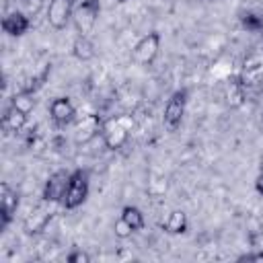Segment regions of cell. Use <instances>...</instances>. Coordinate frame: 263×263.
<instances>
[{"label":"cell","mask_w":263,"mask_h":263,"mask_svg":"<svg viewBox=\"0 0 263 263\" xmlns=\"http://www.w3.org/2000/svg\"><path fill=\"white\" fill-rule=\"evenodd\" d=\"M121 218L134 228V232H138V230H142V228L146 226V218H144L142 210L136 208V205H125V208L121 210Z\"/></svg>","instance_id":"2e32d148"},{"label":"cell","mask_w":263,"mask_h":263,"mask_svg":"<svg viewBox=\"0 0 263 263\" xmlns=\"http://www.w3.org/2000/svg\"><path fill=\"white\" fill-rule=\"evenodd\" d=\"M261 171H263V164H261Z\"/></svg>","instance_id":"484cf974"},{"label":"cell","mask_w":263,"mask_h":263,"mask_svg":"<svg viewBox=\"0 0 263 263\" xmlns=\"http://www.w3.org/2000/svg\"><path fill=\"white\" fill-rule=\"evenodd\" d=\"M228 103L232 105V107H238L240 103H242V99H245V90H242V84L238 82V80H234V82H230V86H228Z\"/></svg>","instance_id":"ac0fdd59"},{"label":"cell","mask_w":263,"mask_h":263,"mask_svg":"<svg viewBox=\"0 0 263 263\" xmlns=\"http://www.w3.org/2000/svg\"><path fill=\"white\" fill-rule=\"evenodd\" d=\"M113 232H115L117 238L125 240V238H129V236L134 234V228H132L123 218H119V220H115V224H113Z\"/></svg>","instance_id":"ffe728a7"},{"label":"cell","mask_w":263,"mask_h":263,"mask_svg":"<svg viewBox=\"0 0 263 263\" xmlns=\"http://www.w3.org/2000/svg\"><path fill=\"white\" fill-rule=\"evenodd\" d=\"M49 220H51V212H49V208H45V205H37V208L25 218V222H23V230H25L27 234H39L41 230H45V226L49 224Z\"/></svg>","instance_id":"7c38bea8"},{"label":"cell","mask_w":263,"mask_h":263,"mask_svg":"<svg viewBox=\"0 0 263 263\" xmlns=\"http://www.w3.org/2000/svg\"><path fill=\"white\" fill-rule=\"evenodd\" d=\"M117 2H129V0H117Z\"/></svg>","instance_id":"cb8c5ba5"},{"label":"cell","mask_w":263,"mask_h":263,"mask_svg":"<svg viewBox=\"0 0 263 263\" xmlns=\"http://www.w3.org/2000/svg\"><path fill=\"white\" fill-rule=\"evenodd\" d=\"M74 2L76 0H49L47 4V23L53 29H66L72 14H74Z\"/></svg>","instance_id":"52a82bcc"},{"label":"cell","mask_w":263,"mask_h":263,"mask_svg":"<svg viewBox=\"0 0 263 263\" xmlns=\"http://www.w3.org/2000/svg\"><path fill=\"white\" fill-rule=\"evenodd\" d=\"M31 27V21L27 14H23L21 10H14V12H8L4 18H2V31L10 37H21L29 31Z\"/></svg>","instance_id":"8fae6325"},{"label":"cell","mask_w":263,"mask_h":263,"mask_svg":"<svg viewBox=\"0 0 263 263\" xmlns=\"http://www.w3.org/2000/svg\"><path fill=\"white\" fill-rule=\"evenodd\" d=\"M70 175L72 173H68L64 168L49 175V179L43 185V201L45 203H62L64 193H66L68 183H70Z\"/></svg>","instance_id":"8992f818"},{"label":"cell","mask_w":263,"mask_h":263,"mask_svg":"<svg viewBox=\"0 0 263 263\" xmlns=\"http://www.w3.org/2000/svg\"><path fill=\"white\" fill-rule=\"evenodd\" d=\"M160 49V33L158 31H150L148 35H144L132 49V60L138 66H150Z\"/></svg>","instance_id":"5b68a950"},{"label":"cell","mask_w":263,"mask_h":263,"mask_svg":"<svg viewBox=\"0 0 263 263\" xmlns=\"http://www.w3.org/2000/svg\"><path fill=\"white\" fill-rule=\"evenodd\" d=\"M185 107H187V90L179 88L168 97V101L164 105L162 121H164L168 132H177L179 129V125L183 121V115H185Z\"/></svg>","instance_id":"277c9868"},{"label":"cell","mask_w":263,"mask_h":263,"mask_svg":"<svg viewBox=\"0 0 263 263\" xmlns=\"http://www.w3.org/2000/svg\"><path fill=\"white\" fill-rule=\"evenodd\" d=\"M242 27L247 29V31H251V33H259V31H263V21L257 16V14H242Z\"/></svg>","instance_id":"d6986e66"},{"label":"cell","mask_w":263,"mask_h":263,"mask_svg":"<svg viewBox=\"0 0 263 263\" xmlns=\"http://www.w3.org/2000/svg\"><path fill=\"white\" fill-rule=\"evenodd\" d=\"M10 105L16 107L18 111H23V113L29 115V113L35 109V97H33V90H21V92H16V95L10 99Z\"/></svg>","instance_id":"e0dca14e"},{"label":"cell","mask_w":263,"mask_h":263,"mask_svg":"<svg viewBox=\"0 0 263 263\" xmlns=\"http://www.w3.org/2000/svg\"><path fill=\"white\" fill-rule=\"evenodd\" d=\"M99 12H101V2L99 0H82L74 8L72 21H74V27H76L78 35H88L92 31V27L97 25Z\"/></svg>","instance_id":"3957f363"},{"label":"cell","mask_w":263,"mask_h":263,"mask_svg":"<svg viewBox=\"0 0 263 263\" xmlns=\"http://www.w3.org/2000/svg\"><path fill=\"white\" fill-rule=\"evenodd\" d=\"M255 189H257V193L259 195H263V171L257 175V179H255Z\"/></svg>","instance_id":"603a6c76"},{"label":"cell","mask_w":263,"mask_h":263,"mask_svg":"<svg viewBox=\"0 0 263 263\" xmlns=\"http://www.w3.org/2000/svg\"><path fill=\"white\" fill-rule=\"evenodd\" d=\"M103 121L105 119H101L99 115H84L82 117V121H78L76 125H74V142L80 146H84V144H88L90 140H95L97 136H101V132H103Z\"/></svg>","instance_id":"ba28073f"},{"label":"cell","mask_w":263,"mask_h":263,"mask_svg":"<svg viewBox=\"0 0 263 263\" xmlns=\"http://www.w3.org/2000/svg\"><path fill=\"white\" fill-rule=\"evenodd\" d=\"M134 127H136V121L132 115H115L103 121L101 138L109 150H119L127 144Z\"/></svg>","instance_id":"6da1fadb"},{"label":"cell","mask_w":263,"mask_h":263,"mask_svg":"<svg viewBox=\"0 0 263 263\" xmlns=\"http://www.w3.org/2000/svg\"><path fill=\"white\" fill-rule=\"evenodd\" d=\"M210 2H220V0H210Z\"/></svg>","instance_id":"d4e9b609"},{"label":"cell","mask_w":263,"mask_h":263,"mask_svg":"<svg viewBox=\"0 0 263 263\" xmlns=\"http://www.w3.org/2000/svg\"><path fill=\"white\" fill-rule=\"evenodd\" d=\"M162 230L168 234H183L187 230V216L181 210H173L162 222Z\"/></svg>","instance_id":"9a60e30c"},{"label":"cell","mask_w":263,"mask_h":263,"mask_svg":"<svg viewBox=\"0 0 263 263\" xmlns=\"http://www.w3.org/2000/svg\"><path fill=\"white\" fill-rule=\"evenodd\" d=\"M86 197H88V173L78 168L70 175V183L64 193L62 205L66 210H76L86 201Z\"/></svg>","instance_id":"7a4b0ae2"},{"label":"cell","mask_w":263,"mask_h":263,"mask_svg":"<svg viewBox=\"0 0 263 263\" xmlns=\"http://www.w3.org/2000/svg\"><path fill=\"white\" fill-rule=\"evenodd\" d=\"M72 53L80 62H88L95 58V45L88 39V35H76V39L72 41Z\"/></svg>","instance_id":"5bb4252c"},{"label":"cell","mask_w":263,"mask_h":263,"mask_svg":"<svg viewBox=\"0 0 263 263\" xmlns=\"http://www.w3.org/2000/svg\"><path fill=\"white\" fill-rule=\"evenodd\" d=\"M68 263H90V255L86 251H80V249H74L72 253H68L66 257Z\"/></svg>","instance_id":"44dd1931"},{"label":"cell","mask_w":263,"mask_h":263,"mask_svg":"<svg viewBox=\"0 0 263 263\" xmlns=\"http://www.w3.org/2000/svg\"><path fill=\"white\" fill-rule=\"evenodd\" d=\"M236 261H263V251H257V253H247V255H240Z\"/></svg>","instance_id":"7402d4cb"},{"label":"cell","mask_w":263,"mask_h":263,"mask_svg":"<svg viewBox=\"0 0 263 263\" xmlns=\"http://www.w3.org/2000/svg\"><path fill=\"white\" fill-rule=\"evenodd\" d=\"M16 208H18V193L8 183H2L0 187V228L2 230L12 222Z\"/></svg>","instance_id":"9c48e42d"},{"label":"cell","mask_w":263,"mask_h":263,"mask_svg":"<svg viewBox=\"0 0 263 263\" xmlns=\"http://www.w3.org/2000/svg\"><path fill=\"white\" fill-rule=\"evenodd\" d=\"M49 115L53 119V123L58 127H66L68 123H72L76 119V107L72 105L70 99L66 97H55L49 103Z\"/></svg>","instance_id":"30bf717a"},{"label":"cell","mask_w":263,"mask_h":263,"mask_svg":"<svg viewBox=\"0 0 263 263\" xmlns=\"http://www.w3.org/2000/svg\"><path fill=\"white\" fill-rule=\"evenodd\" d=\"M25 123H27V113H23L16 107L8 105L6 111H4V115H2V127L6 132H14L16 134V132H21L25 127Z\"/></svg>","instance_id":"4fadbf2b"}]
</instances>
